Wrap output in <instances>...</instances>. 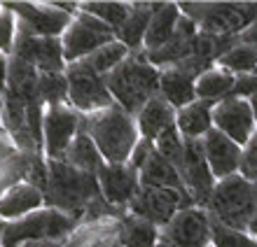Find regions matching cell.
<instances>
[{
    "mask_svg": "<svg viewBox=\"0 0 257 247\" xmlns=\"http://www.w3.org/2000/svg\"><path fill=\"white\" fill-rule=\"evenodd\" d=\"M82 133H87L105 163H128L136 145L141 140L136 117L112 105L101 112L82 117Z\"/></svg>",
    "mask_w": 257,
    "mask_h": 247,
    "instance_id": "6da1fadb",
    "label": "cell"
},
{
    "mask_svg": "<svg viewBox=\"0 0 257 247\" xmlns=\"http://www.w3.org/2000/svg\"><path fill=\"white\" fill-rule=\"evenodd\" d=\"M101 198V189L96 175L80 173L68 166L63 159H47V189H45V207L70 214L75 219H84L87 207Z\"/></svg>",
    "mask_w": 257,
    "mask_h": 247,
    "instance_id": "7a4b0ae2",
    "label": "cell"
},
{
    "mask_svg": "<svg viewBox=\"0 0 257 247\" xmlns=\"http://www.w3.org/2000/svg\"><path fill=\"white\" fill-rule=\"evenodd\" d=\"M105 87L124 112L131 117L159 94V70L148 61L145 52H131L112 73L105 75Z\"/></svg>",
    "mask_w": 257,
    "mask_h": 247,
    "instance_id": "3957f363",
    "label": "cell"
},
{
    "mask_svg": "<svg viewBox=\"0 0 257 247\" xmlns=\"http://www.w3.org/2000/svg\"><path fill=\"white\" fill-rule=\"evenodd\" d=\"M203 210L210 214V219L224 226L248 231L250 221L257 217V182L245 180L238 173L224 177L215 184Z\"/></svg>",
    "mask_w": 257,
    "mask_h": 247,
    "instance_id": "277c9868",
    "label": "cell"
},
{
    "mask_svg": "<svg viewBox=\"0 0 257 247\" xmlns=\"http://www.w3.org/2000/svg\"><path fill=\"white\" fill-rule=\"evenodd\" d=\"M80 219L63 214L52 207H42L38 212L21 217L17 221H3L0 226V247H21L28 242H66L77 231Z\"/></svg>",
    "mask_w": 257,
    "mask_h": 247,
    "instance_id": "5b68a950",
    "label": "cell"
},
{
    "mask_svg": "<svg viewBox=\"0 0 257 247\" xmlns=\"http://www.w3.org/2000/svg\"><path fill=\"white\" fill-rule=\"evenodd\" d=\"M178 7L201 33L220 38H238L257 24V3H178Z\"/></svg>",
    "mask_w": 257,
    "mask_h": 247,
    "instance_id": "8992f818",
    "label": "cell"
},
{
    "mask_svg": "<svg viewBox=\"0 0 257 247\" xmlns=\"http://www.w3.org/2000/svg\"><path fill=\"white\" fill-rule=\"evenodd\" d=\"M66 80H68V105L82 117L115 105V100L105 87V77L89 70L82 61L66 66Z\"/></svg>",
    "mask_w": 257,
    "mask_h": 247,
    "instance_id": "52a82bcc",
    "label": "cell"
},
{
    "mask_svg": "<svg viewBox=\"0 0 257 247\" xmlns=\"http://www.w3.org/2000/svg\"><path fill=\"white\" fill-rule=\"evenodd\" d=\"M112 40H115V31L112 28H108L103 21H98L91 14L77 10V14L70 21V26L61 35L63 61H66V66L84 61L96 49H101L103 45H108Z\"/></svg>",
    "mask_w": 257,
    "mask_h": 247,
    "instance_id": "ba28073f",
    "label": "cell"
},
{
    "mask_svg": "<svg viewBox=\"0 0 257 247\" xmlns=\"http://www.w3.org/2000/svg\"><path fill=\"white\" fill-rule=\"evenodd\" d=\"M215 66L203 59H192L183 61L173 68H164L159 70V96L169 103L173 110H183L185 105H190L196 100V80L199 75H203L206 70Z\"/></svg>",
    "mask_w": 257,
    "mask_h": 247,
    "instance_id": "9c48e42d",
    "label": "cell"
},
{
    "mask_svg": "<svg viewBox=\"0 0 257 247\" xmlns=\"http://www.w3.org/2000/svg\"><path fill=\"white\" fill-rule=\"evenodd\" d=\"M17 17V26L35 38H61L75 14H68L54 3H3Z\"/></svg>",
    "mask_w": 257,
    "mask_h": 247,
    "instance_id": "30bf717a",
    "label": "cell"
},
{
    "mask_svg": "<svg viewBox=\"0 0 257 247\" xmlns=\"http://www.w3.org/2000/svg\"><path fill=\"white\" fill-rule=\"evenodd\" d=\"M82 128V114L70 105L45 107L42 117V154L45 159H63L70 142Z\"/></svg>",
    "mask_w": 257,
    "mask_h": 247,
    "instance_id": "8fae6325",
    "label": "cell"
},
{
    "mask_svg": "<svg viewBox=\"0 0 257 247\" xmlns=\"http://www.w3.org/2000/svg\"><path fill=\"white\" fill-rule=\"evenodd\" d=\"M194 205L190 196L180 194V191H171V189H150L141 187L138 196L128 203L126 212L136 214L141 219H148L157 228H164L173 217H176L183 207Z\"/></svg>",
    "mask_w": 257,
    "mask_h": 247,
    "instance_id": "7c38bea8",
    "label": "cell"
},
{
    "mask_svg": "<svg viewBox=\"0 0 257 247\" xmlns=\"http://www.w3.org/2000/svg\"><path fill=\"white\" fill-rule=\"evenodd\" d=\"M12 59L31 63L38 73H66L61 38H35L19 26H17Z\"/></svg>",
    "mask_w": 257,
    "mask_h": 247,
    "instance_id": "4fadbf2b",
    "label": "cell"
},
{
    "mask_svg": "<svg viewBox=\"0 0 257 247\" xmlns=\"http://www.w3.org/2000/svg\"><path fill=\"white\" fill-rule=\"evenodd\" d=\"M162 242L171 247H210V214L199 205L183 207L162 228Z\"/></svg>",
    "mask_w": 257,
    "mask_h": 247,
    "instance_id": "5bb4252c",
    "label": "cell"
},
{
    "mask_svg": "<svg viewBox=\"0 0 257 247\" xmlns=\"http://www.w3.org/2000/svg\"><path fill=\"white\" fill-rule=\"evenodd\" d=\"M178 173L183 177V184L187 189V196L192 198V203L203 207L206 200L210 198V194H213L217 180L210 173L201 140H185V152Z\"/></svg>",
    "mask_w": 257,
    "mask_h": 247,
    "instance_id": "9a60e30c",
    "label": "cell"
},
{
    "mask_svg": "<svg viewBox=\"0 0 257 247\" xmlns=\"http://www.w3.org/2000/svg\"><path fill=\"white\" fill-rule=\"evenodd\" d=\"M213 128L243 147L245 142L250 140V135L257 131L250 103L245 98H234V96L215 103V107H213Z\"/></svg>",
    "mask_w": 257,
    "mask_h": 247,
    "instance_id": "2e32d148",
    "label": "cell"
},
{
    "mask_svg": "<svg viewBox=\"0 0 257 247\" xmlns=\"http://www.w3.org/2000/svg\"><path fill=\"white\" fill-rule=\"evenodd\" d=\"M101 196L108 205L126 212L128 203L141 191V177L138 170L128 163H105L96 175Z\"/></svg>",
    "mask_w": 257,
    "mask_h": 247,
    "instance_id": "e0dca14e",
    "label": "cell"
},
{
    "mask_svg": "<svg viewBox=\"0 0 257 247\" xmlns=\"http://www.w3.org/2000/svg\"><path fill=\"white\" fill-rule=\"evenodd\" d=\"M201 145H203L206 161H208V166H210V173H213V177L217 182L238 173V166H241V145L229 140L227 135H222L215 128H210L208 133L203 135Z\"/></svg>",
    "mask_w": 257,
    "mask_h": 247,
    "instance_id": "ac0fdd59",
    "label": "cell"
},
{
    "mask_svg": "<svg viewBox=\"0 0 257 247\" xmlns=\"http://www.w3.org/2000/svg\"><path fill=\"white\" fill-rule=\"evenodd\" d=\"M196 33H199V28L194 26V21L187 19V17L183 14L180 21H178V28H176V33H173V38H171L164 47L155 49V52H145V56H148V61L157 68V70L178 66V63L192 59Z\"/></svg>",
    "mask_w": 257,
    "mask_h": 247,
    "instance_id": "d6986e66",
    "label": "cell"
},
{
    "mask_svg": "<svg viewBox=\"0 0 257 247\" xmlns=\"http://www.w3.org/2000/svg\"><path fill=\"white\" fill-rule=\"evenodd\" d=\"M45 207V194L35 189L28 182H21L17 187L7 189L0 196V219L3 221H17L21 217L38 212Z\"/></svg>",
    "mask_w": 257,
    "mask_h": 247,
    "instance_id": "ffe728a7",
    "label": "cell"
},
{
    "mask_svg": "<svg viewBox=\"0 0 257 247\" xmlns=\"http://www.w3.org/2000/svg\"><path fill=\"white\" fill-rule=\"evenodd\" d=\"M176 124V110L157 94L152 100H148L143 110L136 114V126H138V133H141L143 140L155 142L159 135Z\"/></svg>",
    "mask_w": 257,
    "mask_h": 247,
    "instance_id": "44dd1931",
    "label": "cell"
},
{
    "mask_svg": "<svg viewBox=\"0 0 257 247\" xmlns=\"http://www.w3.org/2000/svg\"><path fill=\"white\" fill-rule=\"evenodd\" d=\"M138 177H141V187L171 189V191H180V194L187 196V189H185L183 177L178 173V168L173 166V163H169L164 156H159L155 147L150 152L148 161L143 163V168L138 170Z\"/></svg>",
    "mask_w": 257,
    "mask_h": 247,
    "instance_id": "7402d4cb",
    "label": "cell"
},
{
    "mask_svg": "<svg viewBox=\"0 0 257 247\" xmlns=\"http://www.w3.org/2000/svg\"><path fill=\"white\" fill-rule=\"evenodd\" d=\"M180 17L183 14H180L178 3H157L152 19H150L148 33H145V40H143V52H155V49L164 47L176 33Z\"/></svg>",
    "mask_w": 257,
    "mask_h": 247,
    "instance_id": "603a6c76",
    "label": "cell"
},
{
    "mask_svg": "<svg viewBox=\"0 0 257 247\" xmlns=\"http://www.w3.org/2000/svg\"><path fill=\"white\" fill-rule=\"evenodd\" d=\"M155 7L157 3H131L128 17L115 31V40L122 42L128 52H143V40H145Z\"/></svg>",
    "mask_w": 257,
    "mask_h": 247,
    "instance_id": "cb8c5ba5",
    "label": "cell"
},
{
    "mask_svg": "<svg viewBox=\"0 0 257 247\" xmlns=\"http://www.w3.org/2000/svg\"><path fill=\"white\" fill-rule=\"evenodd\" d=\"M115 238L119 247H157L162 240V228L126 212L115 224Z\"/></svg>",
    "mask_w": 257,
    "mask_h": 247,
    "instance_id": "d4e9b609",
    "label": "cell"
},
{
    "mask_svg": "<svg viewBox=\"0 0 257 247\" xmlns=\"http://www.w3.org/2000/svg\"><path fill=\"white\" fill-rule=\"evenodd\" d=\"M213 103L194 100L176 112V128L185 140H201L213 128Z\"/></svg>",
    "mask_w": 257,
    "mask_h": 247,
    "instance_id": "484cf974",
    "label": "cell"
},
{
    "mask_svg": "<svg viewBox=\"0 0 257 247\" xmlns=\"http://www.w3.org/2000/svg\"><path fill=\"white\" fill-rule=\"evenodd\" d=\"M38 75L40 73H38L31 63H24V61L10 56L5 96L21 100V103H26V105L35 103V100H38V96H35V89H38Z\"/></svg>",
    "mask_w": 257,
    "mask_h": 247,
    "instance_id": "4316f807",
    "label": "cell"
},
{
    "mask_svg": "<svg viewBox=\"0 0 257 247\" xmlns=\"http://www.w3.org/2000/svg\"><path fill=\"white\" fill-rule=\"evenodd\" d=\"M63 161H66L68 166H73L75 170H80V173H89V175H98L103 166H105V161L103 156L98 154L96 145L91 142L87 133H77L75 135V140L70 142V147L68 152L63 154Z\"/></svg>",
    "mask_w": 257,
    "mask_h": 247,
    "instance_id": "83f0119b",
    "label": "cell"
},
{
    "mask_svg": "<svg viewBox=\"0 0 257 247\" xmlns=\"http://www.w3.org/2000/svg\"><path fill=\"white\" fill-rule=\"evenodd\" d=\"M236 84V77L220 66H213L196 80V100H208V103H220L229 98L231 89Z\"/></svg>",
    "mask_w": 257,
    "mask_h": 247,
    "instance_id": "f1b7e54d",
    "label": "cell"
},
{
    "mask_svg": "<svg viewBox=\"0 0 257 247\" xmlns=\"http://www.w3.org/2000/svg\"><path fill=\"white\" fill-rule=\"evenodd\" d=\"M38 103L42 107L68 105V80L66 73H40L38 75V89H35Z\"/></svg>",
    "mask_w": 257,
    "mask_h": 247,
    "instance_id": "f546056e",
    "label": "cell"
},
{
    "mask_svg": "<svg viewBox=\"0 0 257 247\" xmlns=\"http://www.w3.org/2000/svg\"><path fill=\"white\" fill-rule=\"evenodd\" d=\"M215 66L229 70L234 77L257 75V45H234Z\"/></svg>",
    "mask_w": 257,
    "mask_h": 247,
    "instance_id": "4dcf8cb0",
    "label": "cell"
},
{
    "mask_svg": "<svg viewBox=\"0 0 257 247\" xmlns=\"http://www.w3.org/2000/svg\"><path fill=\"white\" fill-rule=\"evenodd\" d=\"M131 3H119V0H91V3H80V12H87L103 21L108 28L117 31L128 17Z\"/></svg>",
    "mask_w": 257,
    "mask_h": 247,
    "instance_id": "1f68e13d",
    "label": "cell"
},
{
    "mask_svg": "<svg viewBox=\"0 0 257 247\" xmlns=\"http://www.w3.org/2000/svg\"><path fill=\"white\" fill-rule=\"evenodd\" d=\"M128 54H131V52L124 47L122 42L112 40V42H108V45H103L101 49H96V52L91 54V56H87L82 63H84L89 70H94L96 75L105 77V75L112 73V70H115V68L119 66L124 59H126Z\"/></svg>",
    "mask_w": 257,
    "mask_h": 247,
    "instance_id": "d6a6232c",
    "label": "cell"
},
{
    "mask_svg": "<svg viewBox=\"0 0 257 247\" xmlns=\"http://www.w3.org/2000/svg\"><path fill=\"white\" fill-rule=\"evenodd\" d=\"M210 247H257V240L248 231H238L210 219Z\"/></svg>",
    "mask_w": 257,
    "mask_h": 247,
    "instance_id": "836d02e7",
    "label": "cell"
},
{
    "mask_svg": "<svg viewBox=\"0 0 257 247\" xmlns=\"http://www.w3.org/2000/svg\"><path fill=\"white\" fill-rule=\"evenodd\" d=\"M152 145H155V149H157L159 156H164L169 163H173L176 168H180L183 152H185V138L180 135V131L176 128V124H173L171 128H166Z\"/></svg>",
    "mask_w": 257,
    "mask_h": 247,
    "instance_id": "e575fe53",
    "label": "cell"
},
{
    "mask_svg": "<svg viewBox=\"0 0 257 247\" xmlns=\"http://www.w3.org/2000/svg\"><path fill=\"white\" fill-rule=\"evenodd\" d=\"M14 40H17V17L0 3V54L12 56Z\"/></svg>",
    "mask_w": 257,
    "mask_h": 247,
    "instance_id": "d590c367",
    "label": "cell"
},
{
    "mask_svg": "<svg viewBox=\"0 0 257 247\" xmlns=\"http://www.w3.org/2000/svg\"><path fill=\"white\" fill-rule=\"evenodd\" d=\"M238 175L250 182H257V131L250 135V140L241 147V166Z\"/></svg>",
    "mask_w": 257,
    "mask_h": 247,
    "instance_id": "8d00e7d4",
    "label": "cell"
},
{
    "mask_svg": "<svg viewBox=\"0 0 257 247\" xmlns=\"http://www.w3.org/2000/svg\"><path fill=\"white\" fill-rule=\"evenodd\" d=\"M7 70H10V56L0 54V96L7 91Z\"/></svg>",
    "mask_w": 257,
    "mask_h": 247,
    "instance_id": "74e56055",
    "label": "cell"
},
{
    "mask_svg": "<svg viewBox=\"0 0 257 247\" xmlns=\"http://www.w3.org/2000/svg\"><path fill=\"white\" fill-rule=\"evenodd\" d=\"M66 242H52V240H42V242H28V245L21 247H63Z\"/></svg>",
    "mask_w": 257,
    "mask_h": 247,
    "instance_id": "f35d334b",
    "label": "cell"
},
{
    "mask_svg": "<svg viewBox=\"0 0 257 247\" xmlns=\"http://www.w3.org/2000/svg\"><path fill=\"white\" fill-rule=\"evenodd\" d=\"M248 103H250V107H252V114H255V124H257V87H255V91L248 96Z\"/></svg>",
    "mask_w": 257,
    "mask_h": 247,
    "instance_id": "ab89813d",
    "label": "cell"
},
{
    "mask_svg": "<svg viewBox=\"0 0 257 247\" xmlns=\"http://www.w3.org/2000/svg\"><path fill=\"white\" fill-rule=\"evenodd\" d=\"M248 233H250L252 238H255V240H257V217L250 221V226H248Z\"/></svg>",
    "mask_w": 257,
    "mask_h": 247,
    "instance_id": "60d3db41",
    "label": "cell"
},
{
    "mask_svg": "<svg viewBox=\"0 0 257 247\" xmlns=\"http://www.w3.org/2000/svg\"><path fill=\"white\" fill-rule=\"evenodd\" d=\"M0 112H3V96H0ZM5 133V128H3V119H0V135Z\"/></svg>",
    "mask_w": 257,
    "mask_h": 247,
    "instance_id": "b9f144b4",
    "label": "cell"
},
{
    "mask_svg": "<svg viewBox=\"0 0 257 247\" xmlns=\"http://www.w3.org/2000/svg\"><path fill=\"white\" fill-rule=\"evenodd\" d=\"M157 247H171V245H166V242H162V240H159V245H157Z\"/></svg>",
    "mask_w": 257,
    "mask_h": 247,
    "instance_id": "7bdbcfd3",
    "label": "cell"
}]
</instances>
